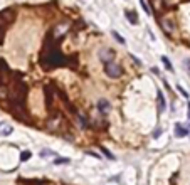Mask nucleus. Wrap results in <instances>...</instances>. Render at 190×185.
<instances>
[{
	"instance_id": "20e7f679",
	"label": "nucleus",
	"mask_w": 190,
	"mask_h": 185,
	"mask_svg": "<svg viewBox=\"0 0 190 185\" xmlns=\"http://www.w3.org/2000/svg\"><path fill=\"white\" fill-rule=\"evenodd\" d=\"M187 135H188V128H185V126H182L180 123L175 125V136H177V138H185Z\"/></svg>"
},
{
	"instance_id": "f03ea898",
	"label": "nucleus",
	"mask_w": 190,
	"mask_h": 185,
	"mask_svg": "<svg viewBox=\"0 0 190 185\" xmlns=\"http://www.w3.org/2000/svg\"><path fill=\"white\" fill-rule=\"evenodd\" d=\"M113 57H115V51L113 49H101L99 52V59L104 62V64H108V62L113 61Z\"/></svg>"
},
{
	"instance_id": "6e6552de",
	"label": "nucleus",
	"mask_w": 190,
	"mask_h": 185,
	"mask_svg": "<svg viewBox=\"0 0 190 185\" xmlns=\"http://www.w3.org/2000/svg\"><path fill=\"white\" fill-rule=\"evenodd\" d=\"M162 24H163V27H165V29H167V31H168V32H172V31H173V29H175V25H173V24H172V22H170V20H167V19H163V20H162Z\"/></svg>"
},
{
	"instance_id": "423d86ee",
	"label": "nucleus",
	"mask_w": 190,
	"mask_h": 185,
	"mask_svg": "<svg viewBox=\"0 0 190 185\" xmlns=\"http://www.w3.org/2000/svg\"><path fill=\"white\" fill-rule=\"evenodd\" d=\"M158 109L162 111V113L167 109V101H165V96H163L162 91H158Z\"/></svg>"
},
{
	"instance_id": "a211bd4d",
	"label": "nucleus",
	"mask_w": 190,
	"mask_h": 185,
	"mask_svg": "<svg viewBox=\"0 0 190 185\" xmlns=\"http://www.w3.org/2000/svg\"><path fill=\"white\" fill-rule=\"evenodd\" d=\"M188 118H190V103H188Z\"/></svg>"
},
{
	"instance_id": "9d476101",
	"label": "nucleus",
	"mask_w": 190,
	"mask_h": 185,
	"mask_svg": "<svg viewBox=\"0 0 190 185\" xmlns=\"http://www.w3.org/2000/svg\"><path fill=\"white\" fill-rule=\"evenodd\" d=\"M162 61H163V64H165V67H167L168 71H173V67H172V64H170V61H168V57H162Z\"/></svg>"
},
{
	"instance_id": "9b49d317",
	"label": "nucleus",
	"mask_w": 190,
	"mask_h": 185,
	"mask_svg": "<svg viewBox=\"0 0 190 185\" xmlns=\"http://www.w3.org/2000/svg\"><path fill=\"white\" fill-rule=\"evenodd\" d=\"M31 157H32V153H31V152H22V155H20V160H22V162H27V160L31 158Z\"/></svg>"
},
{
	"instance_id": "1a4fd4ad",
	"label": "nucleus",
	"mask_w": 190,
	"mask_h": 185,
	"mask_svg": "<svg viewBox=\"0 0 190 185\" xmlns=\"http://www.w3.org/2000/svg\"><path fill=\"white\" fill-rule=\"evenodd\" d=\"M69 162H71L69 158H64V157H61V158L54 160V165H69Z\"/></svg>"
},
{
	"instance_id": "0eeeda50",
	"label": "nucleus",
	"mask_w": 190,
	"mask_h": 185,
	"mask_svg": "<svg viewBox=\"0 0 190 185\" xmlns=\"http://www.w3.org/2000/svg\"><path fill=\"white\" fill-rule=\"evenodd\" d=\"M126 19H128L131 24H138V15H136V14H133L131 10H126Z\"/></svg>"
},
{
	"instance_id": "f257e3e1",
	"label": "nucleus",
	"mask_w": 190,
	"mask_h": 185,
	"mask_svg": "<svg viewBox=\"0 0 190 185\" xmlns=\"http://www.w3.org/2000/svg\"><path fill=\"white\" fill-rule=\"evenodd\" d=\"M104 72H106V74H108L109 77L116 79V77L121 76V66H120V64H115V62H108V64L104 66Z\"/></svg>"
},
{
	"instance_id": "2eb2a0df",
	"label": "nucleus",
	"mask_w": 190,
	"mask_h": 185,
	"mask_svg": "<svg viewBox=\"0 0 190 185\" xmlns=\"http://www.w3.org/2000/svg\"><path fill=\"white\" fill-rule=\"evenodd\" d=\"M47 155H56V153L51 152V150H44V152H41V157H47Z\"/></svg>"
},
{
	"instance_id": "4468645a",
	"label": "nucleus",
	"mask_w": 190,
	"mask_h": 185,
	"mask_svg": "<svg viewBox=\"0 0 190 185\" xmlns=\"http://www.w3.org/2000/svg\"><path fill=\"white\" fill-rule=\"evenodd\" d=\"M140 3H141V7L145 8V12H147V14H152V12H150V7L147 5V2H145V0H140Z\"/></svg>"
},
{
	"instance_id": "f3484780",
	"label": "nucleus",
	"mask_w": 190,
	"mask_h": 185,
	"mask_svg": "<svg viewBox=\"0 0 190 185\" xmlns=\"http://www.w3.org/2000/svg\"><path fill=\"white\" fill-rule=\"evenodd\" d=\"M103 153L106 155V157H109V158H113V155H111V153L108 152V150H103Z\"/></svg>"
},
{
	"instance_id": "ddd939ff",
	"label": "nucleus",
	"mask_w": 190,
	"mask_h": 185,
	"mask_svg": "<svg viewBox=\"0 0 190 185\" xmlns=\"http://www.w3.org/2000/svg\"><path fill=\"white\" fill-rule=\"evenodd\" d=\"M183 66H185V71H187V72H188V76H190V57L183 59Z\"/></svg>"
},
{
	"instance_id": "f8f14e48",
	"label": "nucleus",
	"mask_w": 190,
	"mask_h": 185,
	"mask_svg": "<svg viewBox=\"0 0 190 185\" xmlns=\"http://www.w3.org/2000/svg\"><path fill=\"white\" fill-rule=\"evenodd\" d=\"M113 37H115V39H116V41H118L120 44H121V46H123V44H125V39L121 37V36H120L118 32H115V31H113Z\"/></svg>"
},
{
	"instance_id": "dca6fc26",
	"label": "nucleus",
	"mask_w": 190,
	"mask_h": 185,
	"mask_svg": "<svg viewBox=\"0 0 190 185\" xmlns=\"http://www.w3.org/2000/svg\"><path fill=\"white\" fill-rule=\"evenodd\" d=\"M178 91H180V92H182V94L185 96V98H188V92H187V91H185V89H183V87H182V86H178Z\"/></svg>"
},
{
	"instance_id": "39448f33",
	"label": "nucleus",
	"mask_w": 190,
	"mask_h": 185,
	"mask_svg": "<svg viewBox=\"0 0 190 185\" xmlns=\"http://www.w3.org/2000/svg\"><path fill=\"white\" fill-rule=\"evenodd\" d=\"M14 131V128L8 123H5V121H0V135L2 136H8Z\"/></svg>"
},
{
	"instance_id": "7ed1b4c3",
	"label": "nucleus",
	"mask_w": 190,
	"mask_h": 185,
	"mask_svg": "<svg viewBox=\"0 0 190 185\" xmlns=\"http://www.w3.org/2000/svg\"><path fill=\"white\" fill-rule=\"evenodd\" d=\"M98 109H99L103 115H108L109 111H111L109 101H108V99H99V101H98Z\"/></svg>"
}]
</instances>
